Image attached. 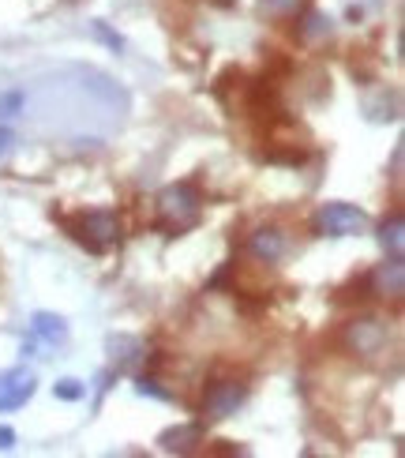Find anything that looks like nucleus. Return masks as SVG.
Segmentation results:
<instances>
[{
	"label": "nucleus",
	"instance_id": "f257e3e1",
	"mask_svg": "<svg viewBox=\"0 0 405 458\" xmlns=\"http://www.w3.org/2000/svg\"><path fill=\"white\" fill-rule=\"evenodd\" d=\"M203 218V196L196 184H169L158 196V225L169 233H188Z\"/></svg>",
	"mask_w": 405,
	"mask_h": 458
},
{
	"label": "nucleus",
	"instance_id": "f03ea898",
	"mask_svg": "<svg viewBox=\"0 0 405 458\" xmlns=\"http://www.w3.org/2000/svg\"><path fill=\"white\" fill-rule=\"evenodd\" d=\"M68 229H72L75 241L90 248V252H109V248L121 241V218H117V211H87L75 222H68Z\"/></svg>",
	"mask_w": 405,
	"mask_h": 458
},
{
	"label": "nucleus",
	"instance_id": "7ed1b4c3",
	"mask_svg": "<svg viewBox=\"0 0 405 458\" xmlns=\"http://www.w3.org/2000/svg\"><path fill=\"white\" fill-rule=\"evenodd\" d=\"M312 225L319 237H360L368 229V215L357 211L353 203H323Z\"/></svg>",
	"mask_w": 405,
	"mask_h": 458
},
{
	"label": "nucleus",
	"instance_id": "20e7f679",
	"mask_svg": "<svg viewBox=\"0 0 405 458\" xmlns=\"http://www.w3.org/2000/svg\"><path fill=\"white\" fill-rule=\"evenodd\" d=\"M248 398V387L237 384V379H218V384L207 387V398H203V421H225V417H233Z\"/></svg>",
	"mask_w": 405,
	"mask_h": 458
},
{
	"label": "nucleus",
	"instance_id": "39448f33",
	"mask_svg": "<svg viewBox=\"0 0 405 458\" xmlns=\"http://www.w3.org/2000/svg\"><path fill=\"white\" fill-rule=\"evenodd\" d=\"M387 342H391L387 323L375 319V316H360V319H353L350 327H345V346H350L353 353H360V357L383 353L387 350Z\"/></svg>",
	"mask_w": 405,
	"mask_h": 458
},
{
	"label": "nucleus",
	"instance_id": "423d86ee",
	"mask_svg": "<svg viewBox=\"0 0 405 458\" xmlns=\"http://www.w3.org/2000/svg\"><path fill=\"white\" fill-rule=\"evenodd\" d=\"M34 391H38V379H34L27 369H8V372H0V413L27 406Z\"/></svg>",
	"mask_w": 405,
	"mask_h": 458
},
{
	"label": "nucleus",
	"instance_id": "0eeeda50",
	"mask_svg": "<svg viewBox=\"0 0 405 458\" xmlns=\"http://www.w3.org/2000/svg\"><path fill=\"white\" fill-rule=\"evenodd\" d=\"M248 248H252V256L259 263H282L285 252H289V237H285V229H278V225H263V229L252 233Z\"/></svg>",
	"mask_w": 405,
	"mask_h": 458
},
{
	"label": "nucleus",
	"instance_id": "6e6552de",
	"mask_svg": "<svg viewBox=\"0 0 405 458\" xmlns=\"http://www.w3.org/2000/svg\"><path fill=\"white\" fill-rule=\"evenodd\" d=\"M368 282H372V293H375V297L398 301V297L405 293V263H401V256H391L387 263H379Z\"/></svg>",
	"mask_w": 405,
	"mask_h": 458
},
{
	"label": "nucleus",
	"instance_id": "1a4fd4ad",
	"mask_svg": "<svg viewBox=\"0 0 405 458\" xmlns=\"http://www.w3.org/2000/svg\"><path fill=\"white\" fill-rule=\"evenodd\" d=\"M30 338L38 342V346L56 350V346L68 342V323L61 316H53V312H34L30 316Z\"/></svg>",
	"mask_w": 405,
	"mask_h": 458
},
{
	"label": "nucleus",
	"instance_id": "9d476101",
	"mask_svg": "<svg viewBox=\"0 0 405 458\" xmlns=\"http://www.w3.org/2000/svg\"><path fill=\"white\" fill-rule=\"evenodd\" d=\"M297 34H300V42L308 46H316V42H326V38L334 34V19L326 15V12H316V8H308L304 19L297 23Z\"/></svg>",
	"mask_w": 405,
	"mask_h": 458
},
{
	"label": "nucleus",
	"instance_id": "9b49d317",
	"mask_svg": "<svg viewBox=\"0 0 405 458\" xmlns=\"http://www.w3.org/2000/svg\"><path fill=\"white\" fill-rule=\"evenodd\" d=\"M199 440H203V425H181V428H165V432L158 436L162 451H169V454H188V451L196 447Z\"/></svg>",
	"mask_w": 405,
	"mask_h": 458
},
{
	"label": "nucleus",
	"instance_id": "f8f14e48",
	"mask_svg": "<svg viewBox=\"0 0 405 458\" xmlns=\"http://www.w3.org/2000/svg\"><path fill=\"white\" fill-rule=\"evenodd\" d=\"M105 350L113 353V360H117V372L121 369H128V365H135L147 350H143V342L135 338V335H109V342H105Z\"/></svg>",
	"mask_w": 405,
	"mask_h": 458
},
{
	"label": "nucleus",
	"instance_id": "ddd939ff",
	"mask_svg": "<svg viewBox=\"0 0 405 458\" xmlns=\"http://www.w3.org/2000/svg\"><path fill=\"white\" fill-rule=\"evenodd\" d=\"M379 244H383V252H387V256H401V252H405V222H401L398 211H394L391 218H383V225H379Z\"/></svg>",
	"mask_w": 405,
	"mask_h": 458
},
{
	"label": "nucleus",
	"instance_id": "4468645a",
	"mask_svg": "<svg viewBox=\"0 0 405 458\" xmlns=\"http://www.w3.org/2000/svg\"><path fill=\"white\" fill-rule=\"evenodd\" d=\"M23 109H27V94L23 90H8V94H0V124H12L23 117Z\"/></svg>",
	"mask_w": 405,
	"mask_h": 458
},
{
	"label": "nucleus",
	"instance_id": "2eb2a0df",
	"mask_svg": "<svg viewBox=\"0 0 405 458\" xmlns=\"http://www.w3.org/2000/svg\"><path fill=\"white\" fill-rule=\"evenodd\" d=\"M53 394L56 398H61V403H80V398L87 394V384H80V379H56V384H53Z\"/></svg>",
	"mask_w": 405,
	"mask_h": 458
},
{
	"label": "nucleus",
	"instance_id": "dca6fc26",
	"mask_svg": "<svg viewBox=\"0 0 405 458\" xmlns=\"http://www.w3.org/2000/svg\"><path fill=\"white\" fill-rule=\"evenodd\" d=\"M90 34L98 38V42H105L113 53H124V38H121L117 30H109V27L102 23V19H98V23H90Z\"/></svg>",
	"mask_w": 405,
	"mask_h": 458
},
{
	"label": "nucleus",
	"instance_id": "f3484780",
	"mask_svg": "<svg viewBox=\"0 0 405 458\" xmlns=\"http://www.w3.org/2000/svg\"><path fill=\"white\" fill-rule=\"evenodd\" d=\"M135 391L147 394V398H158V403H169V391H165V387H158V379L139 376V379H135Z\"/></svg>",
	"mask_w": 405,
	"mask_h": 458
},
{
	"label": "nucleus",
	"instance_id": "a211bd4d",
	"mask_svg": "<svg viewBox=\"0 0 405 458\" xmlns=\"http://www.w3.org/2000/svg\"><path fill=\"white\" fill-rule=\"evenodd\" d=\"M300 4L304 0H263V12H270V15H297Z\"/></svg>",
	"mask_w": 405,
	"mask_h": 458
},
{
	"label": "nucleus",
	"instance_id": "6ab92c4d",
	"mask_svg": "<svg viewBox=\"0 0 405 458\" xmlns=\"http://www.w3.org/2000/svg\"><path fill=\"white\" fill-rule=\"evenodd\" d=\"M12 150H15V131L8 124H0V162H4Z\"/></svg>",
	"mask_w": 405,
	"mask_h": 458
},
{
	"label": "nucleus",
	"instance_id": "aec40b11",
	"mask_svg": "<svg viewBox=\"0 0 405 458\" xmlns=\"http://www.w3.org/2000/svg\"><path fill=\"white\" fill-rule=\"evenodd\" d=\"M12 447H15V428L0 425V451H12Z\"/></svg>",
	"mask_w": 405,
	"mask_h": 458
},
{
	"label": "nucleus",
	"instance_id": "412c9836",
	"mask_svg": "<svg viewBox=\"0 0 405 458\" xmlns=\"http://www.w3.org/2000/svg\"><path fill=\"white\" fill-rule=\"evenodd\" d=\"M391 169H394V181H401V147L394 150V162H391Z\"/></svg>",
	"mask_w": 405,
	"mask_h": 458
}]
</instances>
